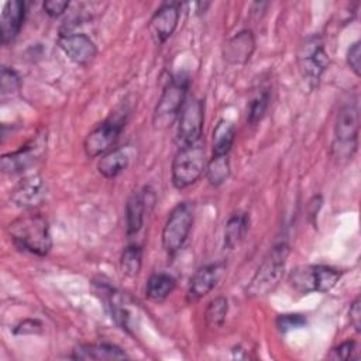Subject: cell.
Instances as JSON below:
<instances>
[{
	"mask_svg": "<svg viewBox=\"0 0 361 361\" xmlns=\"http://www.w3.org/2000/svg\"><path fill=\"white\" fill-rule=\"evenodd\" d=\"M322 204H323V197L320 195H314L307 203V217L313 226L316 224V219L322 209Z\"/></svg>",
	"mask_w": 361,
	"mask_h": 361,
	"instance_id": "cell-35",
	"label": "cell"
},
{
	"mask_svg": "<svg viewBox=\"0 0 361 361\" xmlns=\"http://www.w3.org/2000/svg\"><path fill=\"white\" fill-rule=\"evenodd\" d=\"M248 227H250V216L245 212L233 213L226 223L224 247L228 250L238 247L244 241L248 233Z\"/></svg>",
	"mask_w": 361,
	"mask_h": 361,
	"instance_id": "cell-20",
	"label": "cell"
},
{
	"mask_svg": "<svg viewBox=\"0 0 361 361\" xmlns=\"http://www.w3.org/2000/svg\"><path fill=\"white\" fill-rule=\"evenodd\" d=\"M228 312V300L224 296H217L209 302L204 310V322L210 329H219L224 324Z\"/></svg>",
	"mask_w": 361,
	"mask_h": 361,
	"instance_id": "cell-27",
	"label": "cell"
},
{
	"mask_svg": "<svg viewBox=\"0 0 361 361\" xmlns=\"http://www.w3.org/2000/svg\"><path fill=\"white\" fill-rule=\"evenodd\" d=\"M355 350H357L355 341L354 340H347V341H343L341 344H338L336 348L331 350L330 358L344 360V361L345 360H351V358H354Z\"/></svg>",
	"mask_w": 361,
	"mask_h": 361,
	"instance_id": "cell-31",
	"label": "cell"
},
{
	"mask_svg": "<svg viewBox=\"0 0 361 361\" xmlns=\"http://www.w3.org/2000/svg\"><path fill=\"white\" fill-rule=\"evenodd\" d=\"M348 317H350V323L354 327V330L357 333L361 331V300L360 298H355L350 306L348 310Z\"/></svg>",
	"mask_w": 361,
	"mask_h": 361,
	"instance_id": "cell-34",
	"label": "cell"
},
{
	"mask_svg": "<svg viewBox=\"0 0 361 361\" xmlns=\"http://www.w3.org/2000/svg\"><path fill=\"white\" fill-rule=\"evenodd\" d=\"M360 113L355 102L344 103L336 116L331 152L338 159H351L358 147Z\"/></svg>",
	"mask_w": 361,
	"mask_h": 361,
	"instance_id": "cell-3",
	"label": "cell"
},
{
	"mask_svg": "<svg viewBox=\"0 0 361 361\" xmlns=\"http://www.w3.org/2000/svg\"><path fill=\"white\" fill-rule=\"evenodd\" d=\"M142 267V248L138 244L127 245L120 257V268L124 275L135 276L140 274Z\"/></svg>",
	"mask_w": 361,
	"mask_h": 361,
	"instance_id": "cell-25",
	"label": "cell"
},
{
	"mask_svg": "<svg viewBox=\"0 0 361 361\" xmlns=\"http://www.w3.org/2000/svg\"><path fill=\"white\" fill-rule=\"evenodd\" d=\"M42 330L39 320H24L14 327V334H38Z\"/></svg>",
	"mask_w": 361,
	"mask_h": 361,
	"instance_id": "cell-33",
	"label": "cell"
},
{
	"mask_svg": "<svg viewBox=\"0 0 361 361\" xmlns=\"http://www.w3.org/2000/svg\"><path fill=\"white\" fill-rule=\"evenodd\" d=\"M176 288V279L166 272L152 274L145 286V296L152 302L165 300Z\"/></svg>",
	"mask_w": 361,
	"mask_h": 361,
	"instance_id": "cell-22",
	"label": "cell"
},
{
	"mask_svg": "<svg viewBox=\"0 0 361 361\" xmlns=\"http://www.w3.org/2000/svg\"><path fill=\"white\" fill-rule=\"evenodd\" d=\"M56 44L61 51L79 66H87L97 55L94 41L83 32H73L68 30L61 31Z\"/></svg>",
	"mask_w": 361,
	"mask_h": 361,
	"instance_id": "cell-12",
	"label": "cell"
},
{
	"mask_svg": "<svg viewBox=\"0 0 361 361\" xmlns=\"http://www.w3.org/2000/svg\"><path fill=\"white\" fill-rule=\"evenodd\" d=\"M155 195L154 190L149 186H145L141 193H133L126 203V227L127 234L134 235L137 234L142 224H144V216L148 203L154 204Z\"/></svg>",
	"mask_w": 361,
	"mask_h": 361,
	"instance_id": "cell-17",
	"label": "cell"
},
{
	"mask_svg": "<svg viewBox=\"0 0 361 361\" xmlns=\"http://www.w3.org/2000/svg\"><path fill=\"white\" fill-rule=\"evenodd\" d=\"M345 61L348 68L353 71V73L355 76H360L361 75V42L360 41H355L350 45V48L347 49Z\"/></svg>",
	"mask_w": 361,
	"mask_h": 361,
	"instance_id": "cell-30",
	"label": "cell"
},
{
	"mask_svg": "<svg viewBox=\"0 0 361 361\" xmlns=\"http://www.w3.org/2000/svg\"><path fill=\"white\" fill-rule=\"evenodd\" d=\"M25 17V4L20 0L7 1L0 16V37L1 44H11L21 31Z\"/></svg>",
	"mask_w": 361,
	"mask_h": 361,
	"instance_id": "cell-18",
	"label": "cell"
},
{
	"mask_svg": "<svg viewBox=\"0 0 361 361\" xmlns=\"http://www.w3.org/2000/svg\"><path fill=\"white\" fill-rule=\"evenodd\" d=\"M189 79L185 75L172 78L164 87L161 97L154 109L152 124L157 130H165L178 120L179 113L186 102Z\"/></svg>",
	"mask_w": 361,
	"mask_h": 361,
	"instance_id": "cell-4",
	"label": "cell"
},
{
	"mask_svg": "<svg viewBox=\"0 0 361 361\" xmlns=\"http://www.w3.org/2000/svg\"><path fill=\"white\" fill-rule=\"evenodd\" d=\"M47 197V183L41 175H31L18 182L10 193V202L20 209L32 210Z\"/></svg>",
	"mask_w": 361,
	"mask_h": 361,
	"instance_id": "cell-14",
	"label": "cell"
},
{
	"mask_svg": "<svg viewBox=\"0 0 361 361\" xmlns=\"http://www.w3.org/2000/svg\"><path fill=\"white\" fill-rule=\"evenodd\" d=\"M180 16V4L166 1L161 4L148 23V31L155 44H164L176 30Z\"/></svg>",
	"mask_w": 361,
	"mask_h": 361,
	"instance_id": "cell-13",
	"label": "cell"
},
{
	"mask_svg": "<svg viewBox=\"0 0 361 361\" xmlns=\"http://www.w3.org/2000/svg\"><path fill=\"white\" fill-rule=\"evenodd\" d=\"M204 121V103L200 99H186L179 117L176 142L178 147H189L200 142Z\"/></svg>",
	"mask_w": 361,
	"mask_h": 361,
	"instance_id": "cell-10",
	"label": "cell"
},
{
	"mask_svg": "<svg viewBox=\"0 0 361 361\" xmlns=\"http://www.w3.org/2000/svg\"><path fill=\"white\" fill-rule=\"evenodd\" d=\"M21 86V80L18 73L14 69H10L7 66L1 68V76H0V90L1 94H13L16 93Z\"/></svg>",
	"mask_w": 361,
	"mask_h": 361,
	"instance_id": "cell-28",
	"label": "cell"
},
{
	"mask_svg": "<svg viewBox=\"0 0 361 361\" xmlns=\"http://www.w3.org/2000/svg\"><path fill=\"white\" fill-rule=\"evenodd\" d=\"M224 269H226V265L223 262L206 264L197 268L193 276L190 278L188 292H186V300L189 303H195L202 298H204L207 293H210L212 289L220 281Z\"/></svg>",
	"mask_w": 361,
	"mask_h": 361,
	"instance_id": "cell-15",
	"label": "cell"
},
{
	"mask_svg": "<svg viewBox=\"0 0 361 361\" xmlns=\"http://www.w3.org/2000/svg\"><path fill=\"white\" fill-rule=\"evenodd\" d=\"M255 51V37L251 30H240L223 47V58L230 65H245Z\"/></svg>",
	"mask_w": 361,
	"mask_h": 361,
	"instance_id": "cell-16",
	"label": "cell"
},
{
	"mask_svg": "<svg viewBox=\"0 0 361 361\" xmlns=\"http://www.w3.org/2000/svg\"><path fill=\"white\" fill-rule=\"evenodd\" d=\"M128 162L130 157L124 148H113L102 155L97 162V171L103 178L113 179L128 166Z\"/></svg>",
	"mask_w": 361,
	"mask_h": 361,
	"instance_id": "cell-21",
	"label": "cell"
},
{
	"mask_svg": "<svg viewBox=\"0 0 361 361\" xmlns=\"http://www.w3.org/2000/svg\"><path fill=\"white\" fill-rule=\"evenodd\" d=\"M206 165L204 147L200 142L179 148L173 157L171 168L173 186L180 190L196 183L206 171Z\"/></svg>",
	"mask_w": 361,
	"mask_h": 361,
	"instance_id": "cell-6",
	"label": "cell"
},
{
	"mask_svg": "<svg viewBox=\"0 0 361 361\" xmlns=\"http://www.w3.org/2000/svg\"><path fill=\"white\" fill-rule=\"evenodd\" d=\"M296 62L302 79L310 89L316 87L330 63V56L326 51L323 37L319 34L306 37L299 45Z\"/></svg>",
	"mask_w": 361,
	"mask_h": 361,
	"instance_id": "cell-5",
	"label": "cell"
},
{
	"mask_svg": "<svg viewBox=\"0 0 361 361\" xmlns=\"http://www.w3.org/2000/svg\"><path fill=\"white\" fill-rule=\"evenodd\" d=\"M269 99H271L269 89L264 87L250 100L247 107V123L251 127L257 126L264 118L269 106Z\"/></svg>",
	"mask_w": 361,
	"mask_h": 361,
	"instance_id": "cell-26",
	"label": "cell"
},
{
	"mask_svg": "<svg viewBox=\"0 0 361 361\" xmlns=\"http://www.w3.org/2000/svg\"><path fill=\"white\" fill-rule=\"evenodd\" d=\"M289 251V244L286 241H279L267 252L245 288L248 298L267 296L279 285L285 272Z\"/></svg>",
	"mask_w": 361,
	"mask_h": 361,
	"instance_id": "cell-2",
	"label": "cell"
},
{
	"mask_svg": "<svg viewBox=\"0 0 361 361\" xmlns=\"http://www.w3.org/2000/svg\"><path fill=\"white\" fill-rule=\"evenodd\" d=\"M7 233L13 244L30 254L45 257L52 248V238L48 220L38 213H27L13 220Z\"/></svg>",
	"mask_w": 361,
	"mask_h": 361,
	"instance_id": "cell-1",
	"label": "cell"
},
{
	"mask_svg": "<svg viewBox=\"0 0 361 361\" xmlns=\"http://www.w3.org/2000/svg\"><path fill=\"white\" fill-rule=\"evenodd\" d=\"M235 134V127L230 120H220L213 130V155H228L234 144Z\"/></svg>",
	"mask_w": 361,
	"mask_h": 361,
	"instance_id": "cell-23",
	"label": "cell"
},
{
	"mask_svg": "<svg viewBox=\"0 0 361 361\" xmlns=\"http://www.w3.org/2000/svg\"><path fill=\"white\" fill-rule=\"evenodd\" d=\"M71 358L80 361L92 360H126L128 354L118 345L110 343H85L72 350Z\"/></svg>",
	"mask_w": 361,
	"mask_h": 361,
	"instance_id": "cell-19",
	"label": "cell"
},
{
	"mask_svg": "<svg viewBox=\"0 0 361 361\" xmlns=\"http://www.w3.org/2000/svg\"><path fill=\"white\" fill-rule=\"evenodd\" d=\"M341 272L327 265H300L289 274V285L300 295L327 293L340 281Z\"/></svg>",
	"mask_w": 361,
	"mask_h": 361,
	"instance_id": "cell-7",
	"label": "cell"
},
{
	"mask_svg": "<svg viewBox=\"0 0 361 361\" xmlns=\"http://www.w3.org/2000/svg\"><path fill=\"white\" fill-rule=\"evenodd\" d=\"M47 149V133L37 134L27 144L14 152L4 154L0 159V168L4 173H18L32 166L41 159Z\"/></svg>",
	"mask_w": 361,
	"mask_h": 361,
	"instance_id": "cell-11",
	"label": "cell"
},
{
	"mask_svg": "<svg viewBox=\"0 0 361 361\" xmlns=\"http://www.w3.org/2000/svg\"><path fill=\"white\" fill-rule=\"evenodd\" d=\"M306 324V317L299 313H283L276 317V327L281 333L300 329Z\"/></svg>",
	"mask_w": 361,
	"mask_h": 361,
	"instance_id": "cell-29",
	"label": "cell"
},
{
	"mask_svg": "<svg viewBox=\"0 0 361 361\" xmlns=\"http://www.w3.org/2000/svg\"><path fill=\"white\" fill-rule=\"evenodd\" d=\"M126 114L114 113L97 124L85 138L83 149L89 158L102 157L111 151L126 126Z\"/></svg>",
	"mask_w": 361,
	"mask_h": 361,
	"instance_id": "cell-9",
	"label": "cell"
},
{
	"mask_svg": "<svg viewBox=\"0 0 361 361\" xmlns=\"http://www.w3.org/2000/svg\"><path fill=\"white\" fill-rule=\"evenodd\" d=\"M193 226V206L189 202L178 203L169 213L162 228V248L172 257L186 243Z\"/></svg>",
	"mask_w": 361,
	"mask_h": 361,
	"instance_id": "cell-8",
	"label": "cell"
},
{
	"mask_svg": "<svg viewBox=\"0 0 361 361\" xmlns=\"http://www.w3.org/2000/svg\"><path fill=\"white\" fill-rule=\"evenodd\" d=\"M206 178L212 186L223 185L230 176L228 155H212L206 165Z\"/></svg>",
	"mask_w": 361,
	"mask_h": 361,
	"instance_id": "cell-24",
	"label": "cell"
},
{
	"mask_svg": "<svg viewBox=\"0 0 361 361\" xmlns=\"http://www.w3.org/2000/svg\"><path fill=\"white\" fill-rule=\"evenodd\" d=\"M68 7H69L68 0H47L42 3V8L45 14H48L51 18L61 17Z\"/></svg>",
	"mask_w": 361,
	"mask_h": 361,
	"instance_id": "cell-32",
	"label": "cell"
}]
</instances>
